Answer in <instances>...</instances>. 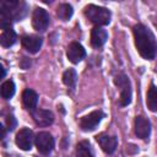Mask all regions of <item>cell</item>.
Returning <instances> with one entry per match:
<instances>
[{
	"mask_svg": "<svg viewBox=\"0 0 157 157\" xmlns=\"http://www.w3.org/2000/svg\"><path fill=\"white\" fill-rule=\"evenodd\" d=\"M21 43H22V47L31 54H36L42 44H43V39L39 37V36H34V34H27V36H23L21 38Z\"/></svg>",
	"mask_w": 157,
	"mask_h": 157,
	"instance_id": "12",
	"label": "cell"
},
{
	"mask_svg": "<svg viewBox=\"0 0 157 157\" xmlns=\"http://www.w3.org/2000/svg\"><path fill=\"white\" fill-rule=\"evenodd\" d=\"M83 13H85L86 18H88L92 23L97 25V27L108 25L110 22V17H112V13L108 9L102 7V6H97L93 4L85 6Z\"/></svg>",
	"mask_w": 157,
	"mask_h": 157,
	"instance_id": "3",
	"label": "cell"
},
{
	"mask_svg": "<svg viewBox=\"0 0 157 157\" xmlns=\"http://www.w3.org/2000/svg\"><path fill=\"white\" fill-rule=\"evenodd\" d=\"M31 114H32V118H33L34 123L39 126H49L54 121V114L50 110H47V109L37 108Z\"/></svg>",
	"mask_w": 157,
	"mask_h": 157,
	"instance_id": "13",
	"label": "cell"
},
{
	"mask_svg": "<svg viewBox=\"0 0 157 157\" xmlns=\"http://www.w3.org/2000/svg\"><path fill=\"white\" fill-rule=\"evenodd\" d=\"M16 42V33L11 27H4L1 36H0V43L4 48H10Z\"/></svg>",
	"mask_w": 157,
	"mask_h": 157,
	"instance_id": "16",
	"label": "cell"
},
{
	"mask_svg": "<svg viewBox=\"0 0 157 157\" xmlns=\"http://www.w3.org/2000/svg\"><path fill=\"white\" fill-rule=\"evenodd\" d=\"M132 34L139 54L146 60H153L157 56V39L151 29L142 23H137L132 28Z\"/></svg>",
	"mask_w": 157,
	"mask_h": 157,
	"instance_id": "1",
	"label": "cell"
},
{
	"mask_svg": "<svg viewBox=\"0 0 157 157\" xmlns=\"http://www.w3.org/2000/svg\"><path fill=\"white\" fill-rule=\"evenodd\" d=\"M103 118H104V113L102 110L99 109L93 110L80 119V128L83 131H92L98 126V124L102 121Z\"/></svg>",
	"mask_w": 157,
	"mask_h": 157,
	"instance_id": "5",
	"label": "cell"
},
{
	"mask_svg": "<svg viewBox=\"0 0 157 157\" xmlns=\"http://www.w3.org/2000/svg\"><path fill=\"white\" fill-rule=\"evenodd\" d=\"M146 104H147V108L153 112V113H157V87L151 83L148 90H147V93H146Z\"/></svg>",
	"mask_w": 157,
	"mask_h": 157,
	"instance_id": "17",
	"label": "cell"
},
{
	"mask_svg": "<svg viewBox=\"0 0 157 157\" xmlns=\"http://www.w3.org/2000/svg\"><path fill=\"white\" fill-rule=\"evenodd\" d=\"M34 144L37 150L43 153V155H48L53 151L54 148V139L53 136L47 132V131H40L37 134L36 139H34Z\"/></svg>",
	"mask_w": 157,
	"mask_h": 157,
	"instance_id": "7",
	"label": "cell"
},
{
	"mask_svg": "<svg viewBox=\"0 0 157 157\" xmlns=\"http://www.w3.org/2000/svg\"><path fill=\"white\" fill-rule=\"evenodd\" d=\"M108 39V33L102 27H94L91 31V44L93 48H101Z\"/></svg>",
	"mask_w": 157,
	"mask_h": 157,
	"instance_id": "15",
	"label": "cell"
},
{
	"mask_svg": "<svg viewBox=\"0 0 157 157\" xmlns=\"http://www.w3.org/2000/svg\"><path fill=\"white\" fill-rule=\"evenodd\" d=\"M72 13H74L72 6H71L70 4H66V2L60 4V5L58 6V9H56V15H58V17H59L60 20H63V21L70 20L71 16H72Z\"/></svg>",
	"mask_w": 157,
	"mask_h": 157,
	"instance_id": "19",
	"label": "cell"
},
{
	"mask_svg": "<svg viewBox=\"0 0 157 157\" xmlns=\"http://www.w3.org/2000/svg\"><path fill=\"white\" fill-rule=\"evenodd\" d=\"M114 83L115 86L119 88L120 91V96H119V105L120 107H126L130 104L131 102V97H132V90H131V83L129 77L123 74V72H118L114 76Z\"/></svg>",
	"mask_w": 157,
	"mask_h": 157,
	"instance_id": "4",
	"label": "cell"
},
{
	"mask_svg": "<svg viewBox=\"0 0 157 157\" xmlns=\"http://www.w3.org/2000/svg\"><path fill=\"white\" fill-rule=\"evenodd\" d=\"M16 126V119L13 115H9L7 117V130L9 131H12Z\"/></svg>",
	"mask_w": 157,
	"mask_h": 157,
	"instance_id": "22",
	"label": "cell"
},
{
	"mask_svg": "<svg viewBox=\"0 0 157 157\" xmlns=\"http://www.w3.org/2000/svg\"><path fill=\"white\" fill-rule=\"evenodd\" d=\"M76 81H77V75H76V71L74 69H67V70L64 71V74H63V82L70 90H75Z\"/></svg>",
	"mask_w": 157,
	"mask_h": 157,
	"instance_id": "20",
	"label": "cell"
},
{
	"mask_svg": "<svg viewBox=\"0 0 157 157\" xmlns=\"http://www.w3.org/2000/svg\"><path fill=\"white\" fill-rule=\"evenodd\" d=\"M96 140L97 142L99 144L101 148L108 153V155H112L115 150H117V146H118V139L115 136H110L108 134H99L96 136Z\"/></svg>",
	"mask_w": 157,
	"mask_h": 157,
	"instance_id": "11",
	"label": "cell"
},
{
	"mask_svg": "<svg viewBox=\"0 0 157 157\" xmlns=\"http://www.w3.org/2000/svg\"><path fill=\"white\" fill-rule=\"evenodd\" d=\"M22 103H23V107L32 113L34 109H37V103H38L37 92L31 88H26L22 92Z\"/></svg>",
	"mask_w": 157,
	"mask_h": 157,
	"instance_id": "14",
	"label": "cell"
},
{
	"mask_svg": "<svg viewBox=\"0 0 157 157\" xmlns=\"http://www.w3.org/2000/svg\"><path fill=\"white\" fill-rule=\"evenodd\" d=\"M134 132L141 140H147L151 134V123L147 118L142 115L135 117L134 120Z\"/></svg>",
	"mask_w": 157,
	"mask_h": 157,
	"instance_id": "8",
	"label": "cell"
},
{
	"mask_svg": "<svg viewBox=\"0 0 157 157\" xmlns=\"http://www.w3.org/2000/svg\"><path fill=\"white\" fill-rule=\"evenodd\" d=\"M50 22L49 13L42 7H37L32 15V26L37 32H44Z\"/></svg>",
	"mask_w": 157,
	"mask_h": 157,
	"instance_id": "6",
	"label": "cell"
},
{
	"mask_svg": "<svg viewBox=\"0 0 157 157\" xmlns=\"http://www.w3.org/2000/svg\"><path fill=\"white\" fill-rule=\"evenodd\" d=\"M66 56L72 64H78L86 56V50L78 42H71L66 49Z\"/></svg>",
	"mask_w": 157,
	"mask_h": 157,
	"instance_id": "10",
	"label": "cell"
},
{
	"mask_svg": "<svg viewBox=\"0 0 157 157\" xmlns=\"http://www.w3.org/2000/svg\"><path fill=\"white\" fill-rule=\"evenodd\" d=\"M27 15V4L17 0H2L0 2L1 27H10L13 21H21Z\"/></svg>",
	"mask_w": 157,
	"mask_h": 157,
	"instance_id": "2",
	"label": "cell"
},
{
	"mask_svg": "<svg viewBox=\"0 0 157 157\" xmlns=\"http://www.w3.org/2000/svg\"><path fill=\"white\" fill-rule=\"evenodd\" d=\"M15 90H16V87H15V83H13L12 80H7V81L2 82L1 90H0L1 97L4 99H10L15 94Z\"/></svg>",
	"mask_w": 157,
	"mask_h": 157,
	"instance_id": "21",
	"label": "cell"
},
{
	"mask_svg": "<svg viewBox=\"0 0 157 157\" xmlns=\"http://www.w3.org/2000/svg\"><path fill=\"white\" fill-rule=\"evenodd\" d=\"M76 157H94L92 147L87 140H82L76 145Z\"/></svg>",
	"mask_w": 157,
	"mask_h": 157,
	"instance_id": "18",
	"label": "cell"
},
{
	"mask_svg": "<svg viewBox=\"0 0 157 157\" xmlns=\"http://www.w3.org/2000/svg\"><path fill=\"white\" fill-rule=\"evenodd\" d=\"M36 137H33V132H32L31 129L22 128L17 132V135L15 137V142H16V145H17L18 148H21L23 151H29L32 148V145H33V140Z\"/></svg>",
	"mask_w": 157,
	"mask_h": 157,
	"instance_id": "9",
	"label": "cell"
}]
</instances>
